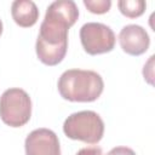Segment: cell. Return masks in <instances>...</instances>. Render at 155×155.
Masks as SVG:
<instances>
[{
    "mask_svg": "<svg viewBox=\"0 0 155 155\" xmlns=\"http://www.w3.org/2000/svg\"><path fill=\"white\" fill-rule=\"evenodd\" d=\"M80 41L88 54L96 56L113 51L116 36L109 25L99 22H87L80 29Z\"/></svg>",
    "mask_w": 155,
    "mask_h": 155,
    "instance_id": "cell-5",
    "label": "cell"
},
{
    "mask_svg": "<svg viewBox=\"0 0 155 155\" xmlns=\"http://www.w3.org/2000/svg\"><path fill=\"white\" fill-rule=\"evenodd\" d=\"M120 12L128 18H137L145 11L147 4L144 0H120L117 1Z\"/></svg>",
    "mask_w": 155,
    "mask_h": 155,
    "instance_id": "cell-10",
    "label": "cell"
},
{
    "mask_svg": "<svg viewBox=\"0 0 155 155\" xmlns=\"http://www.w3.org/2000/svg\"><path fill=\"white\" fill-rule=\"evenodd\" d=\"M45 17L56 19L70 28L79 18V8L73 0H57L48 5Z\"/></svg>",
    "mask_w": 155,
    "mask_h": 155,
    "instance_id": "cell-8",
    "label": "cell"
},
{
    "mask_svg": "<svg viewBox=\"0 0 155 155\" xmlns=\"http://www.w3.org/2000/svg\"><path fill=\"white\" fill-rule=\"evenodd\" d=\"M25 155H61V145L57 134L48 128L31 131L24 142Z\"/></svg>",
    "mask_w": 155,
    "mask_h": 155,
    "instance_id": "cell-6",
    "label": "cell"
},
{
    "mask_svg": "<svg viewBox=\"0 0 155 155\" xmlns=\"http://www.w3.org/2000/svg\"><path fill=\"white\" fill-rule=\"evenodd\" d=\"M58 92L62 98L70 102H93L103 92L102 76L93 70L69 69L58 79Z\"/></svg>",
    "mask_w": 155,
    "mask_h": 155,
    "instance_id": "cell-1",
    "label": "cell"
},
{
    "mask_svg": "<svg viewBox=\"0 0 155 155\" xmlns=\"http://www.w3.org/2000/svg\"><path fill=\"white\" fill-rule=\"evenodd\" d=\"M107 155H136V153L128 147H115L109 150Z\"/></svg>",
    "mask_w": 155,
    "mask_h": 155,
    "instance_id": "cell-12",
    "label": "cell"
},
{
    "mask_svg": "<svg viewBox=\"0 0 155 155\" xmlns=\"http://www.w3.org/2000/svg\"><path fill=\"white\" fill-rule=\"evenodd\" d=\"M64 134L74 140L97 144L104 134V122L93 110H82L70 114L63 124Z\"/></svg>",
    "mask_w": 155,
    "mask_h": 155,
    "instance_id": "cell-3",
    "label": "cell"
},
{
    "mask_svg": "<svg viewBox=\"0 0 155 155\" xmlns=\"http://www.w3.org/2000/svg\"><path fill=\"white\" fill-rule=\"evenodd\" d=\"M68 25L44 17L35 44L36 56L41 63L53 67L63 61L68 50Z\"/></svg>",
    "mask_w": 155,
    "mask_h": 155,
    "instance_id": "cell-2",
    "label": "cell"
},
{
    "mask_svg": "<svg viewBox=\"0 0 155 155\" xmlns=\"http://www.w3.org/2000/svg\"><path fill=\"white\" fill-rule=\"evenodd\" d=\"M11 15L16 24L23 28L33 27L39 19V10L31 0H16L11 5Z\"/></svg>",
    "mask_w": 155,
    "mask_h": 155,
    "instance_id": "cell-9",
    "label": "cell"
},
{
    "mask_svg": "<svg viewBox=\"0 0 155 155\" xmlns=\"http://www.w3.org/2000/svg\"><path fill=\"white\" fill-rule=\"evenodd\" d=\"M1 34H2V22L0 19V36H1Z\"/></svg>",
    "mask_w": 155,
    "mask_h": 155,
    "instance_id": "cell-14",
    "label": "cell"
},
{
    "mask_svg": "<svg viewBox=\"0 0 155 155\" xmlns=\"http://www.w3.org/2000/svg\"><path fill=\"white\" fill-rule=\"evenodd\" d=\"M119 42L122 51L127 54L140 56L149 48L150 38L142 25L127 24L120 30Z\"/></svg>",
    "mask_w": 155,
    "mask_h": 155,
    "instance_id": "cell-7",
    "label": "cell"
},
{
    "mask_svg": "<svg viewBox=\"0 0 155 155\" xmlns=\"http://www.w3.org/2000/svg\"><path fill=\"white\" fill-rule=\"evenodd\" d=\"M84 5L87 10L96 15H103L110 10V0H84Z\"/></svg>",
    "mask_w": 155,
    "mask_h": 155,
    "instance_id": "cell-11",
    "label": "cell"
},
{
    "mask_svg": "<svg viewBox=\"0 0 155 155\" xmlns=\"http://www.w3.org/2000/svg\"><path fill=\"white\" fill-rule=\"evenodd\" d=\"M76 155H103V151L99 147H87L80 149Z\"/></svg>",
    "mask_w": 155,
    "mask_h": 155,
    "instance_id": "cell-13",
    "label": "cell"
},
{
    "mask_svg": "<svg viewBox=\"0 0 155 155\" xmlns=\"http://www.w3.org/2000/svg\"><path fill=\"white\" fill-rule=\"evenodd\" d=\"M31 116V99L18 87L7 88L0 97V117L10 127L24 126Z\"/></svg>",
    "mask_w": 155,
    "mask_h": 155,
    "instance_id": "cell-4",
    "label": "cell"
}]
</instances>
